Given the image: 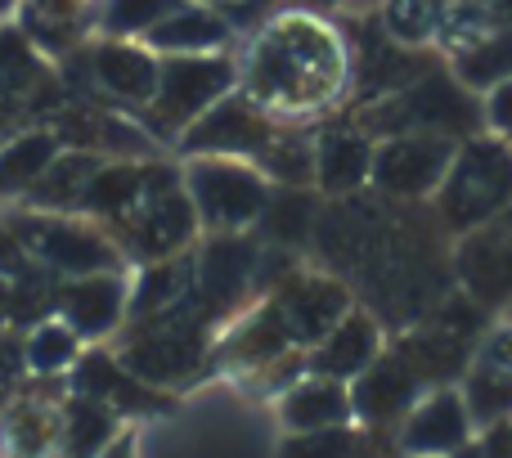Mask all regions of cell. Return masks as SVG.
<instances>
[{
	"instance_id": "obj_21",
	"label": "cell",
	"mask_w": 512,
	"mask_h": 458,
	"mask_svg": "<svg viewBox=\"0 0 512 458\" xmlns=\"http://www.w3.org/2000/svg\"><path fill=\"white\" fill-rule=\"evenodd\" d=\"M90 180H95V162L68 153V158H54L50 162V171L36 180L32 198H36V203H45V207H77L81 198H86Z\"/></svg>"
},
{
	"instance_id": "obj_5",
	"label": "cell",
	"mask_w": 512,
	"mask_h": 458,
	"mask_svg": "<svg viewBox=\"0 0 512 458\" xmlns=\"http://www.w3.org/2000/svg\"><path fill=\"white\" fill-rule=\"evenodd\" d=\"M189 203L194 212L207 216V225L216 229H239L261 216L265 207V185L261 176L239 162H221V158H203L189 171Z\"/></svg>"
},
{
	"instance_id": "obj_16",
	"label": "cell",
	"mask_w": 512,
	"mask_h": 458,
	"mask_svg": "<svg viewBox=\"0 0 512 458\" xmlns=\"http://www.w3.org/2000/svg\"><path fill=\"white\" fill-rule=\"evenodd\" d=\"M351 396L337 387L333 378H315V382H301L283 396V423L292 432H328V427H346L351 418Z\"/></svg>"
},
{
	"instance_id": "obj_10",
	"label": "cell",
	"mask_w": 512,
	"mask_h": 458,
	"mask_svg": "<svg viewBox=\"0 0 512 458\" xmlns=\"http://www.w3.org/2000/svg\"><path fill=\"white\" fill-rule=\"evenodd\" d=\"M32 247L36 256H45L50 265L68 274H104L108 265H117V252L99 234H90L86 225L72 221H36L32 225Z\"/></svg>"
},
{
	"instance_id": "obj_22",
	"label": "cell",
	"mask_w": 512,
	"mask_h": 458,
	"mask_svg": "<svg viewBox=\"0 0 512 458\" xmlns=\"http://www.w3.org/2000/svg\"><path fill=\"white\" fill-rule=\"evenodd\" d=\"M104 445H113V409L104 400L81 396L68 418V450L72 458H90L104 454Z\"/></svg>"
},
{
	"instance_id": "obj_15",
	"label": "cell",
	"mask_w": 512,
	"mask_h": 458,
	"mask_svg": "<svg viewBox=\"0 0 512 458\" xmlns=\"http://www.w3.org/2000/svg\"><path fill=\"white\" fill-rule=\"evenodd\" d=\"M122 279L113 274H86V279L68 283L59 297L63 315H68V328H77V337H99L117 324L122 315Z\"/></svg>"
},
{
	"instance_id": "obj_18",
	"label": "cell",
	"mask_w": 512,
	"mask_h": 458,
	"mask_svg": "<svg viewBox=\"0 0 512 458\" xmlns=\"http://www.w3.org/2000/svg\"><path fill=\"white\" fill-rule=\"evenodd\" d=\"M373 171V149L364 135L355 131H328L315 144V176L324 180V189L346 194V189L364 185V176Z\"/></svg>"
},
{
	"instance_id": "obj_19",
	"label": "cell",
	"mask_w": 512,
	"mask_h": 458,
	"mask_svg": "<svg viewBox=\"0 0 512 458\" xmlns=\"http://www.w3.org/2000/svg\"><path fill=\"white\" fill-rule=\"evenodd\" d=\"M225 36H230V23L212 9H176L149 32V45L167 54H207L225 45Z\"/></svg>"
},
{
	"instance_id": "obj_6",
	"label": "cell",
	"mask_w": 512,
	"mask_h": 458,
	"mask_svg": "<svg viewBox=\"0 0 512 458\" xmlns=\"http://www.w3.org/2000/svg\"><path fill=\"white\" fill-rule=\"evenodd\" d=\"M454 153H459L454 140L441 135H396L373 153V180L396 198H423L441 189Z\"/></svg>"
},
{
	"instance_id": "obj_8",
	"label": "cell",
	"mask_w": 512,
	"mask_h": 458,
	"mask_svg": "<svg viewBox=\"0 0 512 458\" xmlns=\"http://www.w3.org/2000/svg\"><path fill=\"white\" fill-rule=\"evenodd\" d=\"M512 409V328H499L481 346L477 364L468 373V418L499 423Z\"/></svg>"
},
{
	"instance_id": "obj_30",
	"label": "cell",
	"mask_w": 512,
	"mask_h": 458,
	"mask_svg": "<svg viewBox=\"0 0 512 458\" xmlns=\"http://www.w3.org/2000/svg\"><path fill=\"white\" fill-rule=\"evenodd\" d=\"M481 458H512V423H495L486 432V441H481Z\"/></svg>"
},
{
	"instance_id": "obj_2",
	"label": "cell",
	"mask_w": 512,
	"mask_h": 458,
	"mask_svg": "<svg viewBox=\"0 0 512 458\" xmlns=\"http://www.w3.org/2000/svg\"><path fill=\"white\" fill-rule=\"evenodd\" d=\"M512 203V149L499 140H472L454 153L441 180V221L450 229H481Z\"/></svg>"
},
{
	"instance_id": "obj_32",
	"label": "cell",
	"mask_w": 512,
	"mask_h": 458,
	"mask_svg": "<svg viewBox=\"0 0 512 458\" xmlns=\"http://www.w3.org/2000/svg\"><path fill=\"white\" fill-rule=\"evenodd\" d=\"M495 18L499 27H512V0H495Z\"/></svg>"
},
{
	"instance_id": "obj_13",
	"label": "cell",
	"mask_w": 512,
	"mask_h": 458,
	"mask_svg": "<svg viewBox=\"0 0 512 458\" xmlns=\"http://www.w3.org/2000/svg\"><path fill=\"white\" fill-rule=\"evenodd\" d=\"M414 387H418V373L405 364V355H396V360H373L369 369L360 373V382H355L351 409L360 418H369V423H391V418H400V409L414 400Z\"/></svg>"
},
{
	"instance_id": "obj_14",
	"label": "cell",
	"mask_w": 512,
	"mask_h": 458,
	"mask_svg": "<svg viewBox=\"0 0 512 458\" xmlns=\"http://www.w3.org/2000/svg\"><path fill=\"white\" fill-rule=\"evenodd\" d=\"M463 274H468V288L481 292L486 301L504 297L512 288V212H508V221L495 216L490 225H481L477 238H468Z\"/></svg>"
},
{
	"instance_id": "obj_24",
	"label": "cell",
	"mask_w": 512,
	"mask_h": 458,
	"mask_svg": "<svg viewBox=\"0 0 512 458\" xmlns=\"http://www.w3.org/2000/svg\"><path fill=\"white\" fill-rule=\"evenodd\" d=\"M176 9H185V0H113L108 5V32L113 36H131L144 32L149 36L162 18H171Z\"/></svg>"
},
{
	"instance_id": "obj_29",
	"label": "cell",
	"mask_w": 512,
	"mask_h": 458,
	"mask_svg": "<svg viewBox=\"0 0 512 458\" xmlns=\"http://www.w3.org/2000/svg\"><path fill=\"white\" fill-rule=\"evenodd\" d=\"M486 117H490V126H495V131H512V77H504L495 90H490Z\"/></svg>"
},
{
	"instance_id": "obj_23",
	"label": "cell",
	"mask_w": 512,
	"mask_h": 458,
	"mask_svg": "<svg viewBox=\"0 0 512 458\" xmlns=\"http://www.w3.org/2000/svg\"><path fill=\"white\" fill-rule=\"evenodd\" d=\"M504 77H512V27H499L463 54V81L468 86H499Z\"/></svg>"
},
{
	"instance_id": "obj_27",
	"label": "cell",
	"mask_w": 512,
	"mask_h": 458,
	"mask_svg": "<svg viewBox=\"0 0 512 458\" xmlns=\"http://www.w3.org/2000/svg\"><path fill=\"white\" fill-rule=\"evenodd\" d=\"M387 27L396 41L414 45V41H423V36H436V27H441V5H436V0H391Z\"/></svg>"
},
{
	"instance_id": "obj_7",
	"label": "cell",
	"mask_w": 512,
	"mask_h": 458,
	"mask_svg": "<svg viewBox=\"0 0 512 458\" xmlns=\"http://www.w3.org/2000/svg\"><path fill=\"white\" fill-rule=\"evenodd\" d=\"M346 292L333 279H288L283 292L270 301V319L288 342H324L346 315Z\"/></svg>"
},
{
	"instance_id": "obj_4",
	"label": "cell",
	"mask_w": 512,
	"mask_h": 458,
	"mask_svg": "<svg viewBox=\"0 0 512 458\" xmlns=\"http://www.w3.org/2000/svg\"><path fill=\"white\" fill-rule=\"evenodd\" d=\"M472 122H477V113L454 81L423 77L409 90H400L396 99L378 104V113L369 117V131H382L387 140H396V135H441V140H450V135L468 131Z\"/></svg>"
},
{
	"instance_id": "obj_12",
	"label": "cell",
	"mask_w": 512,
	"mask_h": 458,
	"mask_svg": "<svg viewBox=\"0 0 512 458\" xmlns=\"http://www.w3.org/2000/svg\"><path fill=\"white\" fill-rule=\"evenodd\" d=\"M158 72H162V63L131 41H104L95 50L99 86L117 99H131V104H149L153 90H158Z\"/></svg>"
},
{
	"instance_id": "obj_31",
	"label": "cell",
	"mask_w": 512,
	"mask_h": 458,
	"mask_svg": "<svg viewBox=\"0 0 512 458\" xmlns=\"http://www.w3.org/2000/svg\"><path fill=\"white\" fill-rule=\"evenodd\" d=\"M99 458H131V436H122V441L104 445V454H99Z\"/></svg>"
},
{
	"instance_id": "obj_3",
	"label": "cell",
	"mask_w": 512,
	"mask_h": 458,
	"mask_svg": "<svg viewBox=\"0 0 512 458\" xmlns=\"http://www.w3.org/2000/svg\"><path fill=\"white\" fill-rule=\"evenodd\" d=\"M234 86V63L216 54H171L158 72V90L149 99V113L162 131L194 126L207 108L221 104V95Z\"/></svg>"
},
{
	"instance_id": "obj_17",
	"label": "cell",
	"mask_w": 512,
	"mask_h": 458,
	"mask_svg": "<svg viewBox=\"0 0 512 458\" xmlns=\"http://www.w3.org/2000/svg\"><path fill=\"white\" fill-rule=\"evenodd\" d=\"M122 360L144 382H180L198 364V342L185 333H149L126 346Z\"/></svg>"
},
{
	"instance_id": "obj_33",
	"label": "cell",
	"mask_w": 512,
	"mask_h": 458,
	"mask_svg": "<svg viewBox=\"0 0 512 458\" xmlns=\"http://www.w3.org/2000/svg\"><path fill=\"white\" fill-rule=\"evenodd\" d=\"M216 5H221V0H216Z\"/></svg>"
},
{
	"instance_id": "obj_11",
	"label": "cell",
	"mask_w": 512,
	"mask_h": 458,
	"mask_svg": "<svg viewBox=\"0 0 512 458\" xmlns=\"http://www.w3.org/2000/svg\"><path fill=\"white\" fill-rule=\"evenodd\" d=\"M468 405L454 391H436L432 400L414 409V418L405 423V450L414 454H450L468 441Z\"/></svg>"
},
{
	"instance_id": "obj_9",
	"label": "cell",
	"mask_w": 512,
	"mask_h": 458,
	"mask_svg": "<svg viewBox=\"0 0 512 458\" xmlns=\"http://www.w3.org/2000/svg\"><path fill=\"white\" fill-rule=\"evenodd\" d=\"M382 351V333L364 310H346L342 324L319 342L315 351V373L319 378H360Z\"/></svg>"
},
{
	"instance_id": "obj_25",
	"label": "cell",
	"mask_w": 512,
	"mask_h": 458,
	"mask_svg": "<svg viewBox=\"0 0 512 458\" xmlns=\"http://www.w3.org/2000/svg\"><path fill=\"white\" fill-rule=\"evenodd\" d=\"M364 441L351 427H328V432H297V441L283 445V458H360Z\"/></svg>"
},
{
	"instance_id": "obj_1",
	"label": "cell",
	"mask_w": 512,
	"mask_h": 458,
	"mask_svg": "<svg viewBox=\"0 0 512 458\" xmlns=\"http://www.w3.org/2000/svg\"><path fill=\"white\" fill-rule=\"evenodd\" d=\"M346 77V54L315 18H279L265 27L248 54V90L261 108L306 113L337 95Z\"/></svg>"
},
{
	"instance_id": "obj_20",
	"label": "cell",
	"mask_w": 512,
	"mask_h": 458,
	"mask_svg": "<svg viewBox=\"0 0 512 458\" xmlns=\"http://www.w3.org/2000/svg\"><path fill=\"white\" fill-rule=\"evenodd\" d=\"M59 158L54 135H23L0 153V194H18V189H36V180L50 171V162Z\"/></svg>"
},
{
	"instance_id": "obj_26",
	"label": "cell",
	"mask_w": 512,
	"mask_h": 458,
	"mask_svg": "<svg viewBox=\"0 0 512 458\" xmlns=\"http://www.w3.org/2000/svg\"><path fill=\"white\" fill-rule=\"evenodd\" d=\"M72 360H77V333L68 324H41L27 342V364L41 373H54Z\"/></svg>"
},
{
	"instance_id": "obj_28",
	"label": "cell",
	"mask_w": 512,
	"mask_h": 458,
	"mask_svg": "<svg viewBox=\"0 0 512 458\" xmlns=\"http://www.w3.org/2000/svg\"><path fill=\"white\" fill-rule=\"evenodd\" d=\"M14 445L18 450H23L27 458H36L45 450V445H50V436H54V427H50V418L41 414V409H23V414L14 418Z\"/></svg>"
}]
</instances>
